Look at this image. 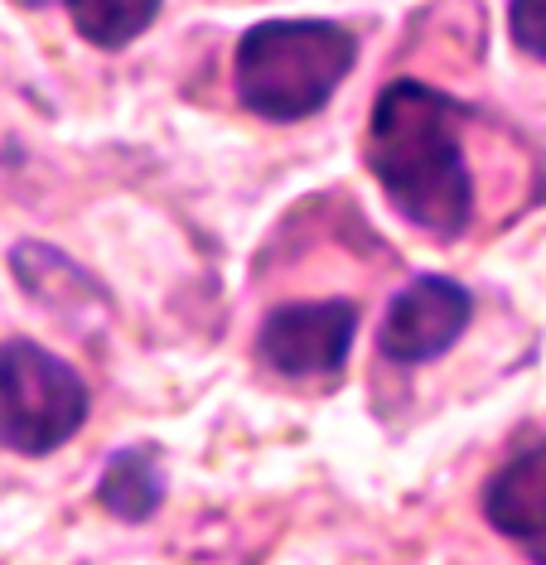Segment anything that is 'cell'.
I'll use <instances>...</instances> for the list:
<instances>
[{
  "mask_svg": "<svg viewBox=\"0 0 546 565\" xmlns=\"http://www.w3.org/2000/svg\"><path fill=\"white\" fill-rule=\"evenodd\" d=\"M368 170L411 227L460 237L474 217V174L464 164L460 102L440 87L397 78L372 102Z\"/></svg>",
  "mask_w": 546,
  "mask_h": 565,
  "instance_id": "6da1fadb",
  "label": "cell"
},
{
  "mask_svg": "<svg viewBox=\"0 0 546 565\" xmlns=\"http://www.w3.org/2000/svg\"><path fill=\"white\" fill-rule=\"evenodd\" d=\"M358 63V40L334 20H266L238 40L232 83L252 117L305 121L329 107Z\"/></svg>",
  "mask_w": 546,
  "mask_h": 565,
  "instance_id": "7a4b0ae2",
  "label": "cell"
},
{
  "mask_svg": "<svg viewBox=\"0 0 546 565\" xmlns=\"http://www.w3.org/2000/svg\"><path fill=\"white\" fill-rule=\"evenodd\" d=\"M87 420L83 377L30 339L0 343V445L15 455H54Z\"/></svg>",
  "mask_w": 546,
  "mask_h": 565,
  "instance_id": "3957f363",
  "label": "cell"
},
{
  "mask_svg": "<svg viewBox=\"0 0 546 565\" xmlns=\"http://www.w3.org/2000/svg\"><path fill=\"white\" fill-rule=\"evenodd\" d=\"M358 333L354 300H295L262 319L256 349L281 377H324L339 372Z\"/></svg>",
  "mask_w": 546,
  "mask_h": 565,
  "instance_id": "277c9868",
  "label": "cell"
},
{
  "mask_svg": "<svg viewBox=\"0 0 546 565\" xmlns=\"http://www.w3.org/2000/svg\"><path fill=\"white\" fill-rule=\"evenodd\" d=\"M474 300L460 280L450 276H416L407 290L387 305V319L377 329V349L397 367L435 363L445 349H454L464 329H470Z\"/></svg>",
  "mask_w": 546,
  "mask_h": 565,
  "instance_id": "5b68a950",
  "label": "cell"
},
{
  "mask_svg": "<svg viewBox=\"0 0 546 565\" xmlns=\"http://www.w3.org/2000/svg\"><path fill=\"white\" fill-rule=\"evenodd\" d=\"M484 518L508 542H546V440L508 459L484 483Z\"/></svg>",
  "mask_w": 546,
  "mask_h": 565,
  "instance_id": "8992f818",
  "label": "cell"
},
{
  "mask_svg": "<svg viewBox=\"0 0 546 565\" xmlns=\"http://www.w3.org/2000/svg\"><path fill=\"white\" fill-rule=\"evenodd\" d=\"M97 498L112 518L146 522L165 498V473H160V465H155L150 449H122V455H112L107 469H102Z\"/></svg>",
  "mask_w": 546,
  "mask_h": 565,
  "instance_id": "52a82bcc",
  "label": "cell"
},
{
  "mask_svg": "<svg viewBox=\"0 0 546 565\" xmlns=\"http://www.w3.org/2000/svg\"><path fill=\"white\" fill-rule=\"evenodd\" d=\"M73 30L97 49H126L155 24L160 0H63Z\"/></svg>",
  "mask_w": 546,
  "mask_h": 565,
  "instance_id": "ba28073f",
  "label": "cell"
},
{
  "mask_svg": "<svg viewBox=\"0 0 546 565\" xmlns=\"http://www.w3.org/2000/svg\"><path fill=\"white\" fill-rule=\"evenodd\" d=\"M508 34L527 58L546 63V0H508Z\"/></svg>",
  "mask_w": 546,
  "mask_h": 565,
  "instance_id": "9c48e42d",
  "label": "cell"
}]
</instances>
